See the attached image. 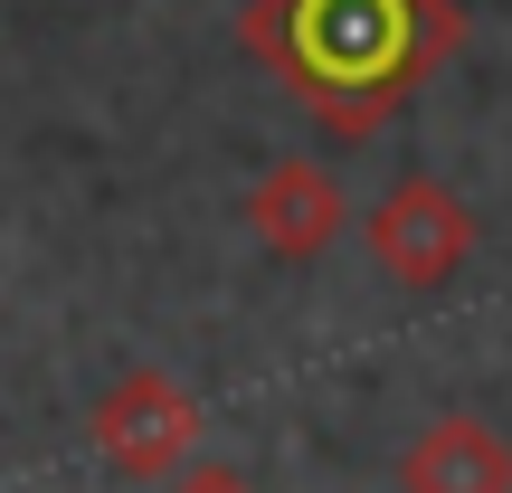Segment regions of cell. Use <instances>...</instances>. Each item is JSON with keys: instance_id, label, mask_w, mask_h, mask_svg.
I'll return each instance as SVG.
<instances>
[{"instance_id": "1", "label": "cell", "mask_w": 512, "mask_h": 493, "mask_svg": "<svg viewBox=\"0 0 512 493\" xmlns=\"http://www.w3.org/2000/svg\"><path fill=\"white\" fill-rule=\"evenodd\" d=\"M247 48L332 133H370L446 67L456 0H256Z\"/></svg>"}, {"instance_id": "3", "label": "cell", "mask_w": 512, "mask_h": 493, "mask_svg": "<svg viewBox=\"0 0 512 493\" xmlns=\"http://www.w3.org/2000/svg\"><path fill=\"white\" fill-rule=\"evenodd\" d=\"M256 228H266L275 247H294V256H313L342 228V190L323 181L313 162H275L266 181H256Z\"/></svg>"}, {"instance_id": "4", "label": "cell", "mask_w": 512, "mask_h": 493, "mask_svg": "<svg viewBox=\"0 0 512 493\" xmlns=\"http://www.w3.org/2000/svg\"><path fill=\"white\" fill-rule=\"evenodd\" d=\"M209 493H219V484H209Z\"/></svg>"}, {"instance_id": "2", "label": "cell", "mask_w": 512, "mask_h": 493, "mask_svg": "<svg viewBox=\"0 0 512 493\" xmlns=\"http://www.w3.org/2000/svg\"><path fill=\"white\" fill-rule=\"evenodd\" d=\"M370 238H380V256H389L399 275H418V285H427V275H446V266L465 256V209L446 200L437 181H399Z\"/></svg>"}]
</instances>
